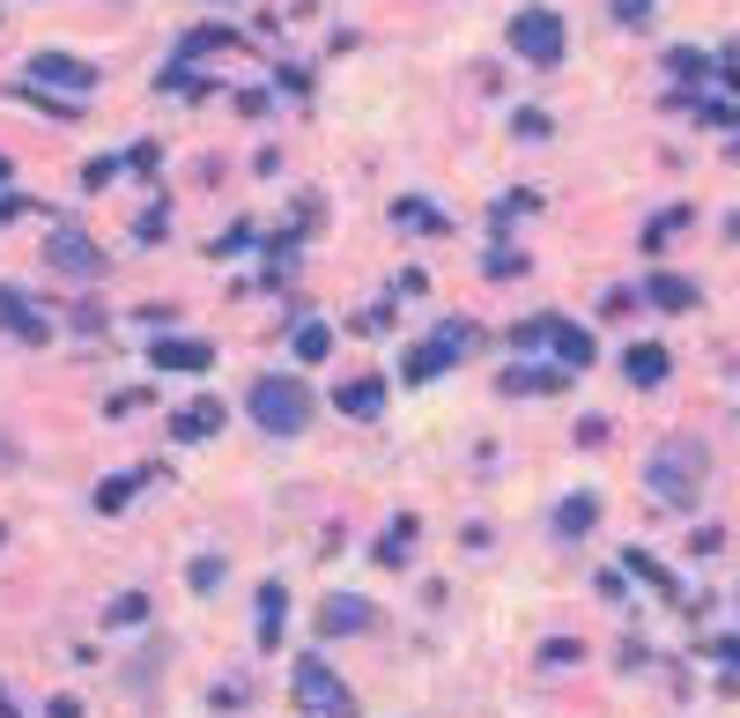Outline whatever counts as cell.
<instances>
[{"label": "cell", "instance_id": "19", "mask_svg": "<svg viewBox=\"0 0 740 718\" xmlns=\"http://www.w3.org/2000/svg\"><path fill=\"white\" fill-rule=\"evenodd\" d=\"M408 549H414V518H400V526H385V534H378V563H393V570H400Z\"/></svg>", "mask_w": 740, "mask_h": 718}, {"label": "cell", "instance_id": "5", "mask_svg": "<svg viewBox=\"0 0 740 718\" xmlns=\"http://www.w3.org/2000/svg\"><path fill=\"white\" fill-rule=\"evenodd\" d=\"M296 704L311 718H348L356 711V696L341 689V675H333L327 659H296Z\"/></svg>", "mask_w": 740, "mask_h": 718}, {"label": "cell", "instance_id": "1", "mask_svg": "<svg viewBox=\"0 0 740 718\" xmlns=\"http://www.w3.org/2000/svg\"><path fill=\"white\" fill-rule=\"evenodd\" d=\"M703 474H711V460H703V445H697V437H666L652 460H645V482H652V497H659V504H697Z\"/></svg>", "mask_w": 740, "mask_h": 718}, {"label": "cell", "instance_id": "21", "mask_svg": "<svg viewBox=\"0 0 740 718\" xmlns=\"http://www.w3.org/2000/svg\"><path fill=\"white\" fill-rule=\"evenodd\" d=\"M393 222H400V230H422V238H430V230H445V215L430 208V201H400V208H393Z\"/></svg>", "mask_w": 740, "mask_h": 718}, {"label": "cell", "instance_id": "14", "mask_svg": "<svg viewBox=\"0 0 740 718\" xmlns=\"http://www.w3.org/2000/svg\"><path fill=\"white\" fill-rule=\"evenodd\" d=\"M645 296H652L659 311H689V304H697V282H689V274H652Z\"/></svg>", "mask_w": 740, "mask_h": 718}, {"label": "cell", "instance_id": "27", "mask_svg": "<svg viewBox=\"0 0 740 718\" xmlns=\"http://www.w3.org/2000/svg\"><path fill=\"white\" fill-rule=\"evenodd\" d=\"M711 652H718V659H726V667H740V637H718V644H711Z\"/></svg>", "mask_w": 740, "mask_h": 718}, {"label": "cell", "instance_id": "23", "mask_svg": "<svg viewBox=\"0 0 740 718\" xmlns=\"http://www.w3.org/2000/svg\"><path fill=\"white\" fill-rule=\"evenodd\" d=\"M548 385H563V371H519V363H511L503 393H548Z\"/></svg>", "mask_w": 740, "mask_h": 718}, {"label": "cell", "instance_id": "10", "mask_svg": "<svg viewBox=\"0 0 740 718\" xmlns=\"http://www.w3.org/2000/svg\"><path fill=\"white\" fill-rule=\"evenodd\" d=\"M548 348L563 356V371H585V363L600 356V348H592V334H585V326H571V319H556V311H548Z\"/></svg>", "mask_w": 740, "mask_h": 718}, {"label": "cell", "instance_id": "13", "mask_svg": "<svg viewBox=\"0 0 740 718\" xmlns=\"http://www.w3.org/2000/svg\"><path fill=\"white\" fill-rule=\"evenodd\" d=\"M333 408H341V415H356V423H370V415L385 408V379H348L341 393H333Z\"/></svg>", "mask_w": 740, "mask_h": 718}, {"label": "cell", "instance_id": "22", "mask_svg": "<svg viewBox=\"0 0 740 718\" xmlns=\"http://www.w3.org/2000/svg\"><path fill=\"white\" fill-rule=\"evenodd\" d=\"M681 104L697 112L703 127H733V119H740V112H733V97H681Z\"/></svg>", "mask_w": 740, "mask_h": 718}, {"label": "cell", "instance_id": "26", "mask_svg": "<svg viewBox=\"0 0 740 718\" xmlns=\"http://www.w3.org/2000/svg\"><path fill=\"white\" fill-rule=\"evenodd\" d=\"M540 659H548V667H571V659H585V644H571V637H556V644H548Z\"/></svg>", "mask_w": 740, "mask_h": 718}, {"label": "cell", "instance_id": "15", "mask_svg": "<svg viewBox=\"0 0 740 718\" xmlns=\"http://www.w3.org/2000/svg\"><path fill=\"white\" fill-rule=\"evenodd\" d=\"M141 482H149V466H133V474H112V482H97V511H104V518H112V511H126Z\"/></svg>", "mask_w": 740, "mask_h": 718}, {"label": "cell", "instance_id": "16", "mask_svg": "<svg viewBox=\"0 0 740 718\" xmlns=\"http://www.w3.org/2000/svg\"><path fill=\"white\" fill-rule=\"evenodd\" d=\"M282 623H289V592L259 586V644H282Z\"/></svg>", "mask_w": 740, "mask_h": 718}, {"label": "cell", "instance_id": "20", "mask_svg": "<svg viewBox=\"0 0 740 718\" xmlns=\"http://www.w3.org/2000/svg\"><path fill=\"white\" fill-rule=\"evenodd\" d=\"M104 623H112V630H141V623H149V600H141V592H119V600L104 607Z\"/></svg>", "mask_w": 740, "mask_h": 718}, {"label": "cell", "instance_id": "25", "mask_svg": "<svg viewBox=\"0 0 740 718\" xmlns=\"http://www.w3.org/2000/svg\"><path fill=\"white\" fill-rule=\"evenodd\" d=\"M186 578H193V592H215V586H222V563H215V555H201Z\"/></svg>", "mask_w": 740, "mask_h": 718}, {"label": "cell", "instance_id": "9", "mask_svg": "<svg viewBox=\"0 0 740 718\" xmlns=\"http://www.w3.org/2000/svg\"><path fill=\"white\" fill-rule=\"evenodd\" d=\"M666 371H674V356L659 341H629V356H622V379L629 385H666Z\"/></svg>", "mask_w": 740, "mask_h": 718}, {"label": "cell", "instance_id": "8", "mask_svg": "<svg viewBox=\"0 0 740 718\" xmlns=\"http://www.w3.org/2000/svg\"><path fill=\"white\" fill-rule=\"evenodd\" d=\"M370 615H378L370 600H356V592H333L327 607H319V630H327V637H356V630H370Z\"/></svg>", "mask_w": 740, "mask_h": 718}, {"label": "cell", "instance_id": "24", "mask_svg": "<svg viewBox=\"0 0 740 718\" xmlns=\"http://www.w3.org/2000/svg\"><path fill=\"white\" fill-rule=\"evenodd\" d=\"M622 563H629V570H637V578H645V586H659V592H674V578H666V570H659V563H652V555H645V549H629V555H622Z\"/></svg>", "mask_w": 740, "mask_h": 718}, {"label": "cell", "instance_id": "3", "mask_svg": "<svg viewBox=\"0 0 740 718\" xmlns=\"http://www.w3.org/2000/svg\"><path fill=\"white\" fill-rule=\"evenodd\" d=\"M563 15H556V8H519V15H511V52H519V60H534V67H556V60H563Z\"/></svg>", "mask_w": 740, "mask_h": 718}, {"label": "cell", "instance_id": "6", "mask_svg": "<svg viewBox=\"0 0 740 718\" xmlns=\"http://www.w3.org/2000/svg\"><path fill=\"white\" fill-rule=\"evenodd\" d=\"M44 259H52L60 274H75V282H89V274L104 267V253L89 245V238H82V230H75V222H60V230L44 238Z\"/></svg>", "mask_w": 740, "mask_h": 718}, {"label": "cell", "instance_id": "7", "mask_svg": "<svg viewBox=\"0 0 740 718\" xmlns=\"http://www.w3.org/2000/svg\"><path fill=\"white\" fill-rule=\"evenodd\" d=\"M30 82L38 89H67V97H89V89H97V67H89V60H67V52H38V60H30Z\"/></svg>", "mask_w": 740, "mask_h": 718}, {"label": "cell", "instance_id": "4", "mask_svg": "<svg viewBox=\"0 0 740 718\" xmlns=\"http://www.w3.org/2000/svg\"><path fill=\"white\" fill-rule=\"evenodd\" d=\"M467 348H474V326H459V319H445V326H437V334L422 341V348H408L400 379H408V385H430L437 371H452V363L467 356Z\"/></svg>", "mask_w": 740, "mask_h": 718}, {"label": "cell", "instance_id": "18", "mask_svg": "<svg viewBox=\"0 0 740 718\" xmlns=\"http://www.w3.org/2000/svg\"><path fill=\"white\" fill-rule=\"evenodd\" d=\"M592 518H600V497H585V489H577L571 504L556 511V534H592Z\"/></svg>", "mask_w": 740, "mask_h": 718}, {"label": "cell", "instance_id": "30", "mask_svg": "<svg viewBox=\"0 0 740 718\" xmlns=\"http://www.w3.org/2000/svg\"><path fill=\"white\" fill-rule=\"evenodd\" d=\"M0 185H8V156H0Z\"/></svg>", "mask_w": 740, "mask_h": 718}, {"label": "cell", "instance_id": "2", "mask_svg": "<svg viewBox=\"0 0 740 718\" xmlns=\"http://www.w3.org/2000/svg\"><path fill=\"white\" fill-rule=\"evenodd\" d=\"M252 423L267 429V437H296V429L311 423V393H304V379H259L252 385Z\"/></svg>", "mask_w": 740, "mask_h": 718}, {"label": "cell", "instance_id": "28", "mask_svg": "<svg viewBox=\"0 0 740 718\" xmlns=\"http://www.w3.org/2000/svg\"><path fill=\"white\" fill-rule=\"evenodd\" d=\"M44 718H82V704H75V696H52V711Z\"/></svg>", "mask_w": 740, "mask_h": 718}, {"label": "cell", "instance_id": "12", "mask_svg": "<svg viewBox=\"0 0 740 718\" xmlns=\"http://www.w3.org/2000/svg\"><path fill=\"white\" fill-rule=\"evenodd\" d=\"M215 429H222V400H193V408L170 415V437H178V445H201V437H215Z\"/></svg>", "mask_w": 740, "mask_h": 718}, {"label": "cell", "instance_id": "31", "mask_svg": "<svg viewBox=\"0 0 740 718\" xmlns=\"http://www.w3.org/2000/svg\"><path fill=\"white\" fill-rule=\"evenodd\" d=\"M0 460H8V445H0Z\"/></svg>", "mask_w": 740, "mask_h": 718}, {"label": "cell", "instance_id": "11", "mask_svg": "<svg viewBox=\"0 0 740 718\" xmlns=\"http://www.w3.org/2000/svg\"><path fill=\"white\" fill-rule=\"evenodd\" d=\"M149 363H156V371H207V363H215V348H207V341H156V348H149Z\"/></svg>", "mask_w": 740, "mask_h": 718}, {"label": "cell", "instance_id": "29", "mask_svg": "<svg viewBox=\"0 0 740 718\" xmlns=\"http://www.w3.org/2000/svg\"><path fill=\"white\" fill-rule=\"evenodd\" d=\"M645 8H652V0H615V15H622V23H637Z\"/></svg>", "mask_w": 740, "mask_h": 718}, {"label": "cell", "instance_id": "17", "mask_svg": "<svg viewBox=\"0 0 740 718\" xmlns=\"http://www.w3.org/2000/svg\"><path fill=\"white\" fill-rule=\"evenodd\" d=\"M289 348H296V363H319V356L333 348V326H327V319H304V326L289 334Z\"/></svg>", "mask_w": 740, "mask_h": 718}]
</instances>
